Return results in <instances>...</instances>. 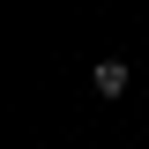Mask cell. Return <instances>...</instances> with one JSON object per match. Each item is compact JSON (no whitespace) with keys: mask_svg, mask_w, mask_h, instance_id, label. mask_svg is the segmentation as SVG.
Masks as SVG:
<instances>
[{"mask_svg":"<svg viewBox=\"0 0 149 149\" xmlns=\"http://www.w3.org/2000/svg\"><path fill=\"white\" fill-rule=\"evenodd\" d=\"M90 90L97 97H127V60H97L90 67Z\"/></svg>","mask_w":149,"mask_h":149,"instance_id":"6da1fadb","label":"cell"}]
</instances>
